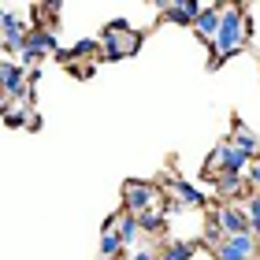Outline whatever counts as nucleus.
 I'll return each mask as SVG.
<instances>
[{
	"label": "nucleus",
	"mask_w": 260,
	"mask_h": 260,
	"mask_svg": "<svg viewBox=\"0 0 260 260\" xmlns=\"http://www.w3.org/2000/svg\"><path fill=\"white\" fill-rule=\"evenodd\" d=\"M249 30H253V26H249V19H245V8H242V4H223V26H219V38L212 41L208 71H216L223 60H231V56L245 45Z\"/></svg>",
	"instance_id": "obj_1"
},
{
	"label": "nucleus",
	"mask_w": 260,
	"mask_h": 260,
	"mask_svg": "<svg viewBox=\"0 0 260 260\" xmlns=\"http://www.w3.org/2000/svg\"><path fill=\"white\" fill-rule=\"evenodd\" d=\"M101 49H104V56H108V60L134 56V52L141 49V34L130 26L126 19H115V22H108V26H104V34H101Z\"/></svg>",
	"instance_id": "obj_2"
},
{
	"label": "nucleus",
	"mask_w": 260,
	"mask_h": 260,
	"mask_svg": "<svg viewBox=\"0 0 260 260\" xmlns=\"http://www.w3.org/2000/svg\"><path fill=\"white\" fill-rule=\"evenodd\" d=\"M160 208V190L152 182H141V179H130L123 186V212L130 216H145V212Z\"/></svg>",
	"instance_id": "obj_3"
},
{
	"label": "nucleus",
	"mask_w": 260,
	"mask_h": 260,
	"mask_svg": "<svg viewBox=\"0 0 260 260\" xmlns=\"http://www.w3.org/2000/svg\"><path fill=\"white\" fill-rule=\"evenodd\" d=\"M212 223L227 234V238H238V234H249V216H245V205H234V201H219Z\"/></svg>",
	"instance_id": "obj_4"
},
{
	"label": "nucleus",
	"mask_w": 260,
	"mask_h": 260,
	"mask_svg": "<svg viewBox=\"0 0 260 260\" xmlns=\"http://www.w3.org/2000/svg\"><path fill=\"white\" fill-rule=\"evenodd\" d=\"M260 256V242L253 234H238V238H223L216 245V260H256Z\"/></svg>",
	"instance_id": "obj_5"
},
{
	"label": "nucleus",
	"mask_w": 260,
	"mask_h": 260,
	"mask_svg": "<svg viewBox=\"0 0 260 260\" xmlns=\"http://www.w3.org/2000/svg\"><path fill=\"white\" fill-rule=\"evenodd\" d=\"M219 26H223V4H205V8H201V15H197V22H193V30L205 41H216L219 38Z\"/></svg>",
	"instance_id": "obj_6"
},
{
	"label": "nucleus",
	"mask_w": 260,
	"mask_h": 260,
	"mask_svg": "<svg viewBox=\"0 0 260 260\" xmlns=\"http://www.w3.org/2000/svg\"><path fill=\"white\" fill-rule=\"evenodd\" d=\"M123 253V234H119V216L104 219V231H101V260H119Z\"/></svg>",
	"instance_id": "obj_7"
},
{
	"label": "nucleus",
	"mask_w": 260,
	"mask_h": 260,
	"mask_svg": "<svg viewBox=\"0 0 260 260\" xmlns=\"http://www.w3.org/2000/svg\"><path fill=\"white\" fill-rule=\"evenodd\" d=\"M168 193L175 197V205H182V208H201V205H205V193H201L197 186H190L186 179H171Z\"/></svg>",
	"instance_id": "obj_8"
},
{
	"label": "nucleus",
	"mask_w": 260,
	"mask_h": 260,
	"mask_svg": "<svg viewBox=\"0 0 260 260\" xmlns=\"http://www.w3.org/2000/svg\"><path fill=\"white\" fill-rule=\"evenodd\" d=\"M201 0H179V4H164V15L171 22H179V26H193L197 15H201Z\"/></svg>",
	"instance_id": "obj_9"
},
{
	"label": "nucleus",
	"mask_w": 260,
	"mask_h": 260,
	"mask_svg": "<svg viewBox=\"0 0 260 260\" xmlns=\"http://www.w3.org/2000/svg\"><path fill=\"white\" fill-rule=\"evenodd\" d=\"M216 193L219 197H249L253 186L245 182V175H219L216 179Z\"/></svg>",
	"instance_id": "obj_10"
},
{
	"label": "nucleus",
	"mask_w": 260,
	"mask_h": 260,
	"mask_svg": "<svg viewBox=\"0 0 260 260\" xmlns=\"http://www.w3.org/2000/svg\"><path fill=\"white\" fill-rule=\"evenodd\" d=\"M231 145H234V149H242V152H249V156L256 160V152H260V138H256L253 130L242 123V119H234V134H231Z\"/></svg>",
	"instance_id": "obj_11"
},
{
	"label": "nucleus",
	"mask_w": 260,
	"mask_h": 260,
	"mask_svg": "<svg viewBox=\"0 0 260 260\" xmlns=\"http://www.w3.org/2000/svg\"><path fill=\"white\" fill-rule=\"evenodd\" d=\"M119 234H123V245H138L145 231H141L138 216H130V212H119Z\"/></svg>",
	"instance_id": "obj_12"
},
{
	"label": "nucleus",
	"mask_w": 260,
	"mask_h": 260,
	"mask_svg": "<svg viewBox=\"0 0 260 260\" xmlns=\"http://www.w3.org/2000/svg\"><path fill=\"white\" fill-rule=\"evenodd\" d=\"M242 205H245V216H249V234L260 242V193H249Z\"/></svg>",
	"instance_id": "obj_13"
},
{
	"label": "nucleus",
	"mask_w": 260,
	"mask_h": 260,
	"mask_svg": "<svg viewBox=\"0 0 260 260\" xmlns=\"http://www.w3.org/2000/svg\"><path fill=\"white\" fill-rule=\"evenodd\" d=\"M193 256V245L190 242H171L168 249L160 253V260H190Z\"/></svg>",
	"instance_id": "obj_14"
},
{
	"label": "nucleus",
	"mask_w": 260,
	"mask_h": 260,
	"mask_svg": "<svg viewBox=\"0 0 260 260\" xmlns=\"http://www.w3.org/2000/svg\"><path fill=\"white\" fill-rule=\"evenodd\" d=\"M138 223H141V231L156 234V231H164V212L152 208V212H145V216H138Z\"/></svg>",
	"instance_id": "obj_15"
},
{
	"label": "nucleus",
	"mask_w": 260,
	"mask_h": 260,
	"mask_svg": "<svg viewBox=\"0 0 260 260\" xmlns=\"http://www.w3.org/2000/svg\"><path fill=\"white\" fill-rule=\"evenodd\" d=\"M22 126H30V130H38V126H41V119H38V108H34V101H26V104H22Z\"/></svg>",
	"instance_id": "obj_16"
},
{
	"label": "nucleus",
	"mask_w": 260,
	"mask_h": 260,
	"mask_svg": "<svg viewBox=\"0 0 260 260\" xmlns=\"http://www.w3.org/2000/svg\"><path fill=\"white\" fill-rule=\"evenodd\" d=\"M134 260H160V253H156V249H138Z\"/></svg>",
	"instance_id": "obj_17"
},
{
	"label": "nucleus",
	"mask_w": 260,
	"mask_h": 260,
	"mask_svg": "<svg viewBox=\"0 0 260 260\" xmlns=\"http://www.w3.org/2000/svg\"><path fill=\"white\" fill-rule=\"evenodd\" d=\"M256 160H260V152H256Z\"/></svg>",
	"instance_id": "obj_18"
}]
</instances>
